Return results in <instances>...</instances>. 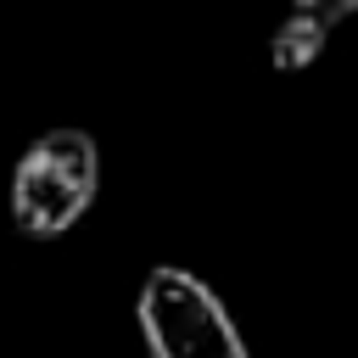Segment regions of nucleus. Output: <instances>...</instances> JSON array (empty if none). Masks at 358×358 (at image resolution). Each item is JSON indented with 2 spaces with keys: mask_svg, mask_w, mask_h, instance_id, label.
Wrapping results in <instances>:
<instances>
[{
  "mask_svg": "<svg viewBox=\"0 0 358 358\" xmlns=\"http://www.w3.org/2000/svg\"><path fill=\"white\" fill-rule=\"evenodd\" d=\"M101 190V151L84 129H45L11 168V224L28 241L67 235Z\"/></svg>",
  "mask_w": 358,
  "mask_h": 358,
  "instance_id": "1",
  "label": "nucleus"
},
{
  "mask_svg": "<svg viewBox=\"0 0 358 358\" xmlns=\"http://www.w3.org/2000/svg\"><path fill=\"white\" fill-rule=\"evenodd\" d=\"M140 336L151 358H252L229 308L173 263H157L140 285Z\"/></svg>",
  "mask_w": 358,
  "mask_h": 358,
  "instance_id": "2",
  "label": "nucleus"
},
{
  "mask_svg": "<svg viewBox=\"0 0 358 358\" xmlns=\"http://www.w3.org/2000/svg\"><path fill=\"white\" fill-rule=\"evenodd\" d=\"M324 45H330V22L313 11H291L268 34V62H274V73H302L324 56Z\"/></svg>",
  "mask_w": 358,
  "mask_h": 358,
  "instance_id": "3",
  "label": "nucleus"
},
{
  "mask_svg": "<svg viewBox=\"0 0 358 358\" xmlns=\"http://www.w3.org/2000/svg\"><path fill=\"white\" fill-rule=\"evenodd\" d=\"M296 11H313V17H324V22L336 28V22H347V17L358 11V0H296Z\"/></svg>",
  "mask_w": 358,
  "mask_h": 358,
  "instance_id": "4",
  "label": "nucleus"
}]
</instances>
